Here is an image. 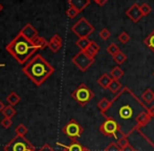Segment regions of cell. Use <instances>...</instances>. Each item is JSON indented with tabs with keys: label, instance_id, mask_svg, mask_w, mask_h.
I'll list each match as a JSON object with an SVG mask.
<instances>
[{
	"label": "cell",
	"instance_id": "cell-44",
	"mask_svg": "<svg viewBox=\"0 0 154 151\" xmlns=\"http://www.w3.org/2000/svg\"><path fill=\"white\" fill-rule=\"evenodd\" d=\"M153 76H154V72H153Z\"/></svg>",
	"mask_w": 154,
	"mask_h": 151
},
{
	"label": "cell",
	"instance_id": "cell-6",
	"mask_svg": "<svg viewBox=\"0 0 154 151\" xmlns=\"http://www.w3.org/2000/svg\"><path fill=\"white\" fill-rule=\"evenodd\" d=\"M71 32L79 38H88L94 32V26L84 17H82L72 25Z\"/></svg>",
	"mask_w": 154,
	"mask_h": 151
},
{
	"label": "cell",
	"instance_id": "cell-42",
	"mask_svg": "<svg viewBox=\"0 0 154 151\" xmlns=\"http://www.w3.org/2000/svg\"><path fill=\"white\" fill-rule=\"evenodd\" d=\"M4 66V64H0V67H3Z\"/></svg>",
	"mask_w": 154,
	"mask_h": 151
},
{
	"label": "cell",
	"instance_id": "cell-32",
	"mask_svg": "<svg viewBox=\"0 0 154 151\" xmlns=\"http://www.w3.org/2000/svg\"><path fill=\"white\" fill-rule=\"evenodd\" d=\"M99 36H100V38H101L102 40L106 41V40H108V39L110 38V36H111V33H110V32L108 31L107 29H101V31H100Z\"/></svg>",
	"mask_w": 154,
	"mask_h": 151
},
{
	"label": "cell",
	"instance_id": "cell-37",
	"mask_svg": "<svg viewBox=\"0 0 154 151\" xmlns=\"http://www.w3.org/2000/svg\"><path fill=\"white\" fill-rule=\"evenodd\" d=\"M93 1H94L97 4H99L100 6H103V5H105V4L107 3L108 0H93Z\"/></svg>",
	"mask_w": 154,
	"mask_h": 151
},
{
	"label": "cell",
	"instance_id": "cell-8",
	"mask_svg": "<svg viewBox=\"0 0 154 151\" xmlns=\"http://www.w3.org/2000/svg\"><path fill=\"white\" fill-rule=\"evenodd\" d=\"M84 129L79 123L75 120H70L68 123H67L65 126H63L62 128V132L64 133L66 137H68L71 141H77L81 134L83 133Z\"/></svg>",
	"mask_w": 154,
	"mask_h": 151
},
{
	"label": "cell",
	"instance_id": "cell-30",
	"mask_svg": "<svg viewBox=\"0 0 154 151\" xmlns=\"http://www.w3.org/2000/svg\"><path fill=\"white\" fill-rule=\"evenodd\" d=\"M79 13H80L79 11L75 10V8H72V6H69V8H67V11H66L67 17H68V18H70V19L75 18V17L78 16V14H79Z\"/></svg>",
	"mask_w": 154,
	"mask_h": 151
},
{
	"label": "cell",
	"instance_id": "cell-40",
	"mask_svg": "<svg viewBox=\"0 0 154 151\" xmlns=\"http://www.w3.org/2000/svg\"><path fill=\"white\" fill-rule=\"evenodd\" d=\"M83 151H91L89 149V148H87V147H84V150Z\"/></svg>",
	"mask_w": 154,
	"mask_h": 151
},
{
	"label": "cell",
	"instance_id": "cell-7",
	"mask_svg": "<svg viewBox=\"0 0 154 151\" xmlns=\"http://www.w3.org/2000/svg\"><path fill=\"white\" fill-rule=\"evenodd\" d=\"M71 62H72L81 72H86V70L94 63V58L90 57L85 51H80L79 53L71 59Z\"/></svg>",
	"mask_w": 154,
	"mask_h": 151
},
{
	"label": "cell",
	"instance_id": "cell-4",
	"mask_svg": "<svg viewBox=\"0 0 154 151\" xmlns=\"http://www.w3.org/2000/svg\"><path fill=\"white\" fill-rule=\"evenodd\" d=\"M94 94L86 84L82 83L71 92V98L81 106H85L93 99Z\"/></svg>",
	"mask_w": 154,
	"mask_h": 151
},
{
	"label": "cell",
	"instance_id": "cell-31",
	"mask_svg": "<svg viewBox=\"0 0 154 151\" xmlns=\"http://www.w3.org/2000/svg\"><path fill=\"white\" fill-rule=\"evenodd\" d=\"M140 11H142L143 15L145 16H147V15H149L151 13V11H152V8H151V6L149 5L148 3H146V2H144V3L140 4Z\"/></svg>",
	"mask_w": 154,
	"mask_h": 151
},
{
	"label": "cell",
	"instance_id": "cell-27",
	"mask_svg": "<svg viewBox=\"0 0 154 151\" xmlns=\"http://www.w3.org/2000/svg\"><path fill=\"white\" fill-rule=\"evenodd\" d=\"M15 132H16V135H20V137H24L27 132H29V129L25 125L23 124H19L18 126L15 129Z\"/></svg>",
	"mask_w": 154,
	"mask_h": 151
},
{
	"label": "cell",
	"instance_id": "cell-17",
	"mask_svg": "<svg viewBox=\"0 0 154 151\" xmlns=\"http://www.w3.org/2000/svg\"><path fill=\"white\" fill-rule=\"evenodd\" d=\"M110 106H111V101H109L107 98L101 99V100L99 101V103H97V108L100 109L102 114H105L107 112V111L109 110Z\"/></svg>",
	"mask_w": 154,
	"mask_h": 151
},
{
	"label": "cell",
	"instance_id": "cell-20",
	"mask_svg": "<svg viewBox=\"0 0 154 151\" xmlns=\"http://www.w3.org/2000/svg\"><path fill=\"white\" fill-rule=\"evenodd\" d=\"M1 113L3 114L4 118H8V119H12L13 116H16L17 111L16 109H15L14 106H12V105H8V106H4V108L2 109Z\"/></svg>",
	"mask_w": 154,
	"mask_h": 151
},
{
	"label": "cell",
	"instance_id": "cell-11",
	"mask_svg": "<svg viewBox=\"0 0 154 151\" xmlns=\"http://www.w3.org/2000/svg\"><path fill=\"white\" fill-rule=\"evenodd\" d=\"M63 45V40L58 34H55L48 41V48L51 49L53 53H58L61 49Z\"/></svg>",
	"mask_w": 154,
	"mask_h": 151
},
{
	"label": "cell",
	"instance_id": "cell-3",
	"mask_svg": "<svg viewBox=\"0 0 154 151\" xmlns=\"http://www.w3.org/2000/svg\"><path fill=\"white\" fill-rule=\"evenodd\" d=\"M4 151H37L35 146L25 137L16 135L3 147Z\"/></svg>",
	"mask_w": 154,
	"mask_h": 151
},
{
	"label": "cell",
	"instance_id": "cell-22",
	"mask_svg": "<svg viewBox=\"0 0 154 151\" xmlns=\"http://www.w3.org/2000/svg\"><path fill=\"white\" fill-rule=\"evenodd\" d=\"M90 42H91V41L88 38H79L77 40V42H75V44H77V46L79 47L81 51H86V48L89 46Z\"/></svg>",
	"mask_w": 154,
	"mask_h": 151
},
{
	"label": "cell",
	"instance_id": "cell-41",
	"mask_svg": "<svg viewBox=\"0 0 154 151\" xmlns=\"http://www.w3.org/2000/svg\"><path fill=\"white\" fill-rule=\"evenodd\" d=\"M2 10H3V5H2V4L0 3V12H1Z\"/></svg>",
	"mask_w": 154,
	"mask_h": 151
},
{
	"label": "cell",
	"instance_id": "cell-36",
	"mask_svg": "<svg viewBox=\"0 0 154 151\" xmlns=\"http://www.w3.org/2000/svg\"><path fill=\"white\" fill-rule=\"evenodd\" d=\"M37 151H56V150L53 149V148H51V146L48 145V144H44V145H43L40 149L37 150Z\"/></svg>",
	"mask_w": 154,
	"mask_h": 151
},
{
	"label": "cell",
	"instance_id": "cell-14",
	"mask_svg": "<svg viewBox=\"0 0 154 151\" xmlns=\"http://www.w3.org/2000/svg\"><path fill=\"white\" fill-rule=\"evenodd\" d=\"M57 145L66 149L67 151H83L84 147H85V146H82L78 141H72L69 145H64L62 143H57Z\"/></svg>",
	"mask_w": 154,
	"mask_h": 151
},
{
	"label": "cell",
	"instance_id": "cell-9",
	"mask_svg": "<svg viewBox=\"0 0 154 151\" xmlns=\"http://www.w3.org/2000/svg\"><path fill=\"white\" fill-rule=\"evenodd\" d=\"M126 15H127L133 22H138V21L144 17L142 11H140V5L137 3L132 4V5L126 11Z\"/></svg>",
	"mask_w": 154,
	"mask_h": 151
},
{
	"label": "cell",
	"instance_id": "cell-12",
	"mask_svg": "<svg viewBox=\"0 0 154 151\" xmlns=\"http://www.w3.org/2000/svg\"><path fill=\"white\" fill-rule=\"evenodd\" d=\"M20 34L22 36H24L26 39H29V40H32L35 37H37L38 36V32H37V29H35L34 26H32V24H26L24 27H23L22 29L20 31Z\"/></svg>",
	"mask_w": 154,
	"mask_h": 151
},
{
	"label": "cell",
	"instance_id": "cell-26",
	"mask_svg": "<svg viewBox=\"0 0 154 151\" xmlns=\"http://www.w3.org/2000/svg\"><path fill=\"white\" fill-rule=\"evenodd\" d=\"M112 58H113V61L116 62V64L121 65V64H123L124 62L126 61V59H127V56H126L122 51H120L116 56H113Z\"/></svg>",
	"mask_w": 154,
	"mask_h": 151
},
{
	"label": "cell",
	"instance_id": "cell-29",
	"mask_svg": "<svg viewBox=\"0 0 154 151\" xmlns=\"http://www.w3.org/2000/svg\"><path fill=\"white\" fill-rule=\"evenodd\" d=\"M116 144L119 145V147L121 148V149H123L124 147H126L127 145H129V141H128V137H126V135H122L121 137H119L118 139V142H116Z\"/></svg>",
	"mask_w": 154,
	"mask_h": 151
},
{
	"label": "cell",
	"instance_id": "cell-1",
	"mask_svg": "<svg viewBox=\"0 0 154 151\" xmlns=\"http://www.w3.org/2000/svg\"><path fill=\"white\" fill-rule=\"evenodd\" d=\"M22 72L35 85L40 86L54 74L55 68L41 55H36L22 68Z\"/></svg>",
	"mask_w": 154,
	"mask_h": 151
},
{
	"label": "cell",
	"instance_id": "cell-5",
	"mask_svg": "<svg viewBox=\"0 0 154 151\" xmlns=\"http://www.w3.org/2000/svg\"><path fill=\"white\" fill-rule=\"evenodd\" d=\"M99 130L103 135L109 137H118V133H120L121 137L124 135L121 125L111 118L106 119L105 122H103L101 124Z\"/></svg>",
	"mask_w": 154,
	"mask_h": 151
},
{
	"label": "cell",
	"instance_id": "cell-21",
	"mask_svg": "<svg viewBox=\"0 0 154 151\" xmlns=\"http://www.w3.org/2000/svg\"><path fill=\"white\" fill-rule=\"evenodd\" d=\"M6 101L8 102V105H12V106H16L19 102H20V97L18 94H16L15 91H12L8 97H6Z\"/></svg>",
	"mask_w": 154,
	"mask_h": 151
},
{
	"label": "cell",
	"instance_id": "cell-39",
	"mask_svg": "<svg viewBox=\"0 0 154 151\" xmlns=\"http://www.w3.org/2000/svg\"><path fill=\"white\" fill-rule=\"evenodd\" d=\"M4 108V105H3V103L1 102V101H0V112H1L2 111V109Z\"/></svg>",
	"mask_w": 154,
	"mask_h": 151
},
{
	"label": "cell",
	"instance_id": "cell-18",
	"mask_svg": "<svg viewBox=\"0 0 154 151\" xmlns=\"http://www.w3.org/2000/svg\"><path fill=\"white\" fill-rule=\"evenodd\" d=\"M142 101L146 104H151L154 102V91L150 88H147L142 94Z\"/></svg>",
	"mask_w": 154,
	"mask_h": 151
},
{
	"label": "cell",
	"instance_id": "cell-34",
	"mask_svg": "<svg viewBox=\"0 0 154 151\" xmlns=\"http://www.w3.org/2000/svg\"><path fill=\"white\" fill-rule=\"evenodd\" d=\"M13 122H12V119H8V118H3L1 121H0V125L3 127L4 129H8L12 126Z\"/></svg>",
	"mask_w": 154,
	"mask_h": 151
},
{
	"label": "cell",
	"instance_id": "cell-28",
	"mask_svg": "<svg viewBox=\"0 0 154 151\" xmlns=\"http://www.w3.org/2000/svg\"><path fill=\"white\" fill-rule=\"evenodd\" d=\"M106 51H107V53L109 54V55H111L112 57H113V56H116V54L121 51V49L119 48V46L116 44V43H111V44L108 45V47H107Z\"/></svg>",
	"mask_w": 154,
	"mask_h": 151
},
{
	"label": "cell",
	"instance_id": "cell-10",
	"mask_svg": "<svg viewBox=\"0 0 154 151\" xmlns=\"http://www.w3.org/2000/svg\"><path fill=\"white\" fill-rule=\"evenodd\" d=\"M152 116H153L151 114L150 110H149V107H148V109H146V110L140 111V112L136 116V120H135L136 129L140 128V127L146 126V125L149 123V121L151 120V118H152Z\"/></svg>",
	"mask_w": 154,
	"mask_h": 151
},
{
	"label": "cell",
	"instance_id": "cell-15",
	"mask_svg": "<svg viewBox=\"0 0 154 151\" xmlns=\"http://www.w3.org/2000/svg\"><path fill=\"white\" fill-rule=\"evenodd\" d=\"M112 80H113V79H112L110 75L103 74L101 77L99 78V79H97V84H99V85L101 86L103 89H108L109 85L111 84Z\"/></svg>",
	"mask_w": 154,
	"mask_h": 151
},
{
	"label": "cell",
	"instance_id": "cell-16",
	"mask_svg": "<svg viewBox=\"0 0 154 151\" xmlns=\"http://www.w3.org/2000/svg\"><path fill=\"white\" fill-rule=\"evenodd\" d=\"M32 44H34V46L36 47L37 51H39V49H44L45 47L48 46V41H46L44 38L39 35L32 39Z\"/></svg>",
	"mask_w": 154,
	"mask_h": 151
},
{
	"label": "cell",
	"instance_id": "cell-25",
	"mask_svg": "<svg viewBox=\"0 0 154 151\" xmlns=\"http://www.w3.org/2000/svg\"><path fill=\"white\" fill-rule=\"evenodd\" d=\"M144 44L147 45L149 48L154 53V31L149 34V36L144 40Z\"/></svg>",
	"mask_w": 154,
	"mask_h": 151
},
{
	"label": "cell",
	"instance_id": "cell-19",
	"mask_svg": "<svg viewBox=\"0 0 154 151\" xmlns=\"http://www.w3.org/2000/svg\"><path fill=\"white\" fill-rule=\"evenodd\" d=\"M86 53L88 54V55L90 56V57H92V58H94L95 56L99 54V51H100V46H99V44H97V42H94V41H91L90 42V44H89V46L86 48Z\"/></svg>",
	"mask_w": 154,
	"mask_h": 151
},
{
	"label": "cell",
	"instance_id": "cell-33",
	"mask_svg": "<svg viewBox=\"0 0 154 151\" xmlns=\"http://www.w3.org/2000/svg\"><path fill=\"white\" fill-rule=\"evenodd\" d=\"M118 39H119V41H120L121 43H123V44H126L127 42H129L130 36L128 35L126 32H122V33H121L120 35L118 36Z\"/></svg>",
	"mask_w": 154,
	"mask_h": 151
},
{
	"label": "cell",
	"instance_id": "cell-43",
	"mask_svg": "<svg viewBox=\"0 0 154 151\" xmlns=\"http://www.w3.org/2000/svg\"><path fill=\"white\" fill-rule=\"evenodd\" d=\"M61 151H67V150H66V149H64V148H63V149H62Z\"/></svg>",
	"mask_w": 154,
	"mask_h": 151
},
{
	"label": "cell",
	"instance_id": "cell-13",
	"mask_svg": "<svg viewBox=\"0 0 154 151\" xmlns=\"http://www.w3.org/2000/svg\"><path fill=\"white\" fill-rule=\"evenodd\" d=\"M69 6H72L79 12L84 11L90 4V0H68Z\"/></svg>",
	"mask_w": 154,
	"mask_h": 151
},
{
	"label": "cell",
	"instance_id": "cell-45",
	"mask_svg": "<svg viewBox=\"0 0 154 151\" xmlns=\"http://www.w3.org/2000/svg\"><path fill=\"white\" fill-rule=\"evenodd\" d=\"M135 151H137V150H135Z\"/></svg>",
	"mask_w": 154,
	"mask_h": 151
},
{
	"label": "cell",
	"instance_id": "cell-2",
	"mask_svg": "<svg viewBox=\"0 0 154 151\" xmlns=\"http://www.w3.org/2000/svg\"><path fill=\"white\" fill-rule=\"evenodd\" d=\"M5 49L20 64L26 62L32 57V55H34L37 51L32 41L26 39L20 33L6 45Z\"/></svg>",
	"mask_w": 154,
	"mask_h": 151
},
{
	"label": "cell",
	"instance_id": "cell-38",
	"mask_svg": "<svg viewBox=\"0 0 154 151\" xmlns=\"http://www.w3.org/2000/svg\"><path fill=\"white\" fill-rule=\"evenodd\" d=\"M122 151H135V149H134V148L129 144V145H127L126 147H124L122 149Z\"/></svg>",
	"mask_w": 154,
	"mask_h": 151
},
{
	"label": "cell",
	"instance_id": "cell-35",
	"mask_svg": "<svg viewBox=\"0 0 154 151\" xmlns=\"http://www.w3.org/2000/svg\"><path fill=\"white\" fill-rule=\"evenodd\" d=\"M104 151H122V149L119 147V145L116 143H110Z\"/></svg>",
	"mask_w": 154,
	"mask_h": 151
},
{
	"label": "cell",
	"instance_id": "cell-24",
	"mask_svg": "<svg viewBox=\"0 0 154 151\" xmlns=\"http://www.w3.org/2000/svg\"><path fill=\"white\" fill-rule=\"evenodd\" d=\"M121 88H122V83L120 82V80H112L111 84L109 85L108 89L111 92H113V94H116V92L120 91Z\"/></svg>",
	"mask_w": 154,
	"mask_h": 151
},
{
	"label": "cell",
	"instance_id": "cell-23",
	"mask_svg": "<svg viewBox=\"0 0 154 151\" xmlns=\"http://www.w3.org/2000/svg\"><path fill=\"white\" fill-rule=\"evenodd\" d=\"M109 75L111 76V78L113 80H120L121 78L124 76V72H123V69L120 67V66H116V67L112 68Z\"/></svg>",
	"mask_w": 154,
	"mask_h": 151
}]
</instances>
